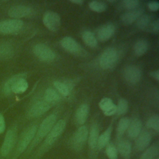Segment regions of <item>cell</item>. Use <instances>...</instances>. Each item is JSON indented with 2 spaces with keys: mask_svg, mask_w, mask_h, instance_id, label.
Returning a JSON list of instances; mask_svg holds the SVG:
<instances>
[{
  "mask_svg": "<svg viewBox=\"0 0 159 159\" xmlns=\"http://www.w3.org/2000/svg\"><path fill=\"white\" fill-rule=\"evenodd\" d=\"M57 122V116L55 114H52L48 116L40 124L37 129L35 135L33 139L32 147L36 145L43 138L46 137L53 126Z\"/></svg>",
  "mask_w": 159,
  "mask_h": 159,
  "instance_id": "cell-1",
  "label": "cell"
},
{
  "mask_svg": "<svg viewBox=\"0 0 159 159\" xmlns=\"http://www.w3.org/2000/svg\"><path fill=\"white\" fill-rule=\"evenodd\" d=\"M66 127V121L63 119H60L56 122L55 125L53 126L48 135L46 136L45 141H44V148H48L52 146L56 141L58 139V138L61 136V135L64 132Z\"/></svg>",
  "mask_w": 159,
  "mask_h": 159,
  "instance_id": "cell-2",
  "label": "cell"
},
{
  "mask_svg": "<svg viewBox=\"0 0 159 159\" xmlns=\"http://www.w3.org/2000/svg\"><path fill=\"white\" fill-rule=\"evenodd\" d=\"M118 60V53L116 48L110 47L102 53L99 59V65L104 70L111 69L114 66Z\"/></svg>",
  "mask_w": 159,
  "mask_h": 159,
  "instance_id": "cell-3",
  "label": "cell"
},
{
  "mask_svg": "<svg viewBox=\"0 0 159 159\" xmlns=\"http://www.w3.org/2000/svg\"><path fill=\"white\" fill-rule=\"evenodd\" d=\"M33 52L39 60L43 61H50L55 58V54L53 51L43 43L36 44L34 47Z\"/></svg>",
  "mask_w": 159,
  "mask_h": 159,
  "instance_id": "cell-4",
  "label": "cell"
},
{
  "mask_svg": "<svg viewBox=\"0 0 159 159\" xmlns=\"http://www.w3.org/2000/svg\"><path fill=\"white\" fill-rule=\"evenodd\" d=\"M88 129L85 125H81L74 134L71 139V145L75 150H81L88 137Z\"/></svg>",
  "mask_w": 159,
  "mask_h": 159,
  "instance_id": "cell-5",
  "label": "cell"
},
{
  "mask_svg": "<svg viewBox=\"0 0 159 159\" xmlns=\"http://www.w3.org/2000/svg\"><path fill=\"white\" fill-rule=\"evenodd\" d=\"M43 23L50 31L55 32L61 25V19L58 14L53 11H47L43 16Z\"/></svg>",
  "mask_w": 159,
  "mask_h": 159,
  "instance_id": "cell-6",
  "label": "cell"
},
{
  "mask_svg": "<svg viewBox=\"0 0 159 159\" xmlns=\"http://www.w3.org/2000/svg\"><path fill=\"white\" fill-rule=\"evenodd\" d=\"M37 129V126L36 125H34L29 127L24 132L18 143L17 150L19 153H22L27 149L30 142L33 140L35 135Z\"/></svg>",
  "mask_w": 159,
  "mask_h": 159,
  "instance_id": "cell-7",
  "label": "cell"
},
{
  "mask_svg": "<svg viewBox=\"0 0 159 159\" xmlns=\"http://www.w3.org/2000/svg\"><path fill=\"white\" fill-rule=\"evenodd\" d=\"M24 23L20 19H9L0 22V32L4 34H13L20 30Z\"/></svg>",
  "mask_w": 159,
  "mask_h": 159,
  "instance_id": "cell-8",
  "label": "cell"
},
{
  "mask_svg": "<svg viewBox=\"0 0 159 159\" xmlns=\"http://www.w3.org/2000/svg\"><path fill=\"white\" fill-rule=\"evenodd\" d=\"M123 76L125 80L130 84H136L141 79L142 71L135 65H128L123 70Z\"/></svg>",
  "mask_w": 159,
  "mask_h": 159,
  "instance_id": "cell-9",
  "label": "cell"
},
{
  "mask_svg": "<svg viewBox=\"0 0 159 159\" xmlns=\"http://www.w3.org/2000/svg\"><path fill=\"white\" fill-rule=\"evenodd\" d=\"M16 135L17 131L16 128L11 129L7 132L1 150L2 155H7L11 152L15 143Z\"/></svg>",
  "mask_w": 159,
  "mask_h": 159,
  "instance_id": "cell-10",
  "label": "cell"
},
{
  "mask_svg": "<svg viewBox=\"0 0 159 159\" xmlns=\"http://www.w3.org/2000/svg\"><path fill=\"white\" fill-rule=\"evenodd\" d=\"M60 44L66 51L70 53L79 55L82 52L81 47L72 37H65L61 40Z\"/></svg>",
  "mask_w": 159,
  "mask_h": 159,
  "instance_id": "cell-11",
  "label": "cell"
},
{
  "mask_svg": "<svg viewBox=\"0 0 159 159\" xmlns=\"http://www.w3.org/2000/svg\"><path fill=\"white\" fill-rule=\"evenodd\" d=\"M115 26L112 23H107L102 25L97 32L98 39L104 42L109 40L115 32Z\"/></svg>",
  "mask_w": 159,
  "mask_h": 159,
  "instance_id": "cell-12",
  "label": "cell"
},
{
  "mask_svg": "<svg viewBox=\"0 0 159 159\" xmlns=\"http://www.w3.org/2000/svg\"><path fill=\"white\" fill-rule=\"evenodd\" d=\"M32 9L27 6L17 5L11 7L8 11L9 16L16 19L29 16L32 14Z\"/></svg>",
  "mask_w": 159,
  "mask_h": 159,
  "instance_id": "cell-13",
  "label": "cell"
},
{
  "mask_svg": "<svg viewBox=\"0 0 159 159\" xmlns=\"http://www.w3.org/2000/svg\"><path fill=\"white\" fill-rule=\"evenodd\" d=\"M50 107L49 103L45 101H38L30 107L28 114L30 117H37L47 112Z\"/></svg>",
  "mask_w": 159,
  "mask_h": 159,
  "instance_id": "cell-14",
  "label": "cell"
},
{
  "mask_svg": "<svg viewBox=\"0 0 159 159\" xmlns=\"http://www.w3.org/2000/svg\"><path fill=\"white\" fill-rule=\"evenodd\" d=\"M136 139V149L138 151H143L147 148L150 144L152 140V136L149 132L144 130L141 132Z\"/></svg>",
  "mask_w": 159,
  "mask_h": 159,
  "instance_id": "cell-15",
  "label": "cell"
},
{
  "mask_svg": "<svg viewBox=\"0 0 159 159\" xmlns=\"http://www.w3.org/2000/svg\"><path fill=\"white\" fill-rule=\"evenodd\" d=\"M143 13L141 8H137L134 10H130L121 16V20L124 24L129 25L136 21Z\"/></svg>",
  "mask_w": 159,
  "mask_h": 159,
  "instance_id": "cell-16",
  "label": "cell"
},
{
  "mask_svg": "<svg viewBox=\"0 0 159 159\" xmlns=\"http://www.w3.org/2000/svg\"><path fill=\"white\" fill-rule=\"evenodd\" d=\"M99 106L106 116H111L116 113V105L109 98H102L99 102Z\"/></svg>",
  "mask_w": 159,
  "mask_h": 159,
  "instance_id": "cell-17",
  "label": "cell"
},
{
  "mask_svg": "<svg viewBox=\"0 0 159 159\" xmlns=\"http://www.w3.org/2000/svg\"><path fill=\"white\" fill-rule=\"evenodd\" d=\"M142 121L139 119H134L130 121L129 126L127 129L128 136L132 139H136L142 132Z\"/></svg>",
  "mask_w": 159,
  "mask_h": 159,
  "instance_id": "cell-18",
  "label": "cell"
},
{
  "mask_svg": "<svg viewBox=\"0 0 159 159\" xmlns=\"http://www.w3.org/2000/svg\"><path fill=\"white\" fill-rule=\"evenodd\" d=\"M89 114V107L86 104H82L77 109L75 119L79 125H83L86 121Z\"/></svg>",
  "mask_w": 159,
  "mask_h": 159,
  "instance_id": "cell-19",
  "label": "cell"
},
{
  "mask_svg": "<svg viewBox=\"0 0 159 159\" xmlns=\"http://www.w3.org/2000/svg\"><path fill=\"white\" fill-rule=\"evenodd\" d=\"M99 136V127L96 124H93L88 133V145L91 150H94L97 148V143Z\"/></svg>",
  "mask_w": 159,
  "mask_h": 159,
  "instance_id": "cell-20",
  "label": "cell"
},
{
  "mask_svg": "<svg viewBox=\"0 0 159 159\" xmlns=\"http://www.w3.org/2000/svg\"><path fill=\"white\" fill-rule=\"evenodd\" d=\"M117 152L125 159H129L132 152L131 143L127 140H121L117 144Z\"/></svg>",
  "mask_w": 159,
  "mask_h": 159,
  "instance_id": "cell-21",
  "label": "cell"
},
{
  "mask_svg": "<svg viewBox=\"0 0 159 159\" xmlns=\"http://www.w3.org/2000/svg\"><path fill=\"white\" fill-rule=\"evenodd\" d=\"M112 129V126L110 125L106 129L105 131L99 135L97 143V148L99 150H101L109 143L111 136Z\"/></svg>",
  "mask_w": 159,
  "mask_h": 159,
  "instance_id": "cell-22",
  "label": "cell"
},
{
  "mask_svg": "<svg viewBox=\"0 0 159 159\" xmlns=\"http://www.w3.org/2000/svg\"><path fill=\"white\" fill-rule=\"evenodd\" d=\"M14 55V48L8 43H0V59L7 60Z\"/></svg>",
  "mask_w": 159,
  "mask_h": 159,
  "instance_id": "cell-23",
  "label": "cell"
},
{
  "mask_svg": "<svg viewBox=\"0 0 159 159\" xmlns=\"http://www.w3.org/2000/svg\"><path fill=\"white\" fill-rule=\"evenodd\" d=\"M148 48V44L147 41L144 39H140L137 40L134 44V51L137 56L140 57L143 55L147 52Z\"/></svg>",
  "mask_w": 159,
  "mask_h": 159,
  "instance_id": "cell-24",
  "label": "cell"
},
{
  "mask_svg": "<svg viewBox=\"0 0 159 159\" xmlns=\"http://www.w3.org/2000/svg\"><path fill=\"white\" fill-rule=\"evenodd\" d=\"M82 39L85 44L91 48H95L98 45V40L95 35L89 30H86L83 33Z\"/></svg>",
  "mask_w": 159,
  "mask_h": 159,
  "instance_id": "cell-25",
  "label": "cell"
},
{
  "mask_svg": "<svg viewBox=\"0 0 159 159\" xmlns=\"http://www.w3.org/2000/svg\"><path fill=\"white\" fill-rule=\"evenodd\" d=\"M159 154V148L157 145H153L144 150L141 155L140 159H154L157 158Z\"/></svg>",
  "mask_w": 159,
  "mask_h": 159,
  "instance_id": "cell-26",
  "label": "cell"
},
{
  "mask_svg": "<svg viewBox=\"0 0 159 159\" xmlns=\"http://www.w3.org/2000/svg\"><path fill=\"white\" fill-rule=\"evenodd\" d=\"M44 98L48 103H54L58 102L60 97L58 93L53 88H47L44 93Z\"/></svg>",
  "mask_w": 159,
  "mask_h": 159,
  "instance_id": "cell-27",
  "label": "cell"
},
{
  "mask_svg": "<svg viewBox=\"0 0 159 159\" xmlns=\"http://www.w3.org/2000/svg\"><path fill=\"white\" fill-rule=\"evenodd\" d=\"M130 122V120L127 117H124L121 118L117 125V135L118 137L122 136L124 132L127 130L129 124Z\"/></svg>",
  "mask_w": 159,
  "mask_h": 159,
  "instance_id": "cell-28",
  "label": "cell"
},
{
  "mask_svg": "<svg viewBox=\"0 0 159 159\" xmlns=\"http://www.w3.org/2000/svg\"><path fill=\"white\" fill-rule=\"evenodd\" d=\"M151 20L150 16H149L148 14H142L137 20L136 25L141 30L147 29L149 25H151Z\"/></svg>",
  "mask_w": 159,
  "mask_h": 159,
  "instance_id": "cell-29",
  "label": "cell"
},
{
  "mask_svg": "<svg viewBox=\"0 0 159 159\" xmlns=\"http://www.w3.org/2000/svg\"><path fill=\"white\" fill-rule=\"evenodd\" d=\"M89 8L96 12H102L107 9V6L106 3L102 1H93L89 3Z\"/></svg>",
  "mask_w": 159,
  "mask_h": 159,
  "instance_id": "cell-30",
  "label": "cell"
},
{
  "mask_svg": "<svg viewBox=\"0 0 159 159\" xmlns=\"http://www.w3.org/2000/svg\"><path fill=\"white\" fill-rule=\"evenodd\" d=\"M129 109V104L127 101L124 98H120L116 105V113L117 115L125 114Z\"/></svg>",
  "mask_w": 159,
  "mask_h": 159,
  "instance_id": "cell-31",
  "label": "cell"
},
{
  "mask_svg": "<svg viewBox=\"0 0 159 159\" xmlns=\"http://www.w3.org/2000/svg\"><path fill=\"white\" fill-rule=\"evenodd\" d=\"M146 126L148 129H152L158 132L159 131V117L158 114L151 116L146 122Z\"/></svg>",
  "mask_w": 159,
  "mask_h": 159,
  "instance_id": "cell-32",
  "label": "cell"
},
{
  "mask_svg": "<svg viewBox=\"0 0 159 159\" xmlns=\"http://www.w3.org/2000/svg\"><path fill=\"white\" fill-rule=\"evenodd\" d=\"M53 85L55 88L57 89V91L63 96H67L69 95L70 89L65 83L59 81H55L53 83Z\"/></svg>",
  "mask_w": 159,
  "mask_h": 159,
  "instance_id": "cell-33",
  "label": "cell"
},
{
  "mask_svg": "<svg viewBox=\"0 0 159 159\" xmlns=\"http://www.w3.org/2000/svg\"><path fill=\"white\" fill-rule=\"evenodd\" d=\"M106 153L109 159H117L118 158L117 149L112 143H108L106 145Z\"/></svg>",
  "mask_w": 159,
  "mask_h": 159,
  "instance_id": "cell-34",
  "label": "cell"
},
{
  "mask_svg": "<svg viewBox=\"0 0 159 159\" xmlns=\"http://www.w3.org/2000/svg\"><path fill=\"white\" fill-rule=\"evenodd\" d=\"M139 4L140 2L137 0H124L122 2L123 7L129 11L137 9Z\"/></svg>",
  "mask_w": 159,
  "mask_h": 159,
  "instance_id": "cell-35",
  "label": "cell"
},
{
  "mask_svg": "<svg viewBox=\"0 0 159 159\" xmlns=\"http://www.w3.org/2000/svg\"><path fill=\"white\" fill-rule=\"evenodd\" d=\"M148 8L150 11L155 12L157 11L159 8V2L158 1H150L147 3Z\"/></svg>",
  "mask_w": 159,
  "mask_h": 159,
  "instance_id": "cell-36",
  "label": "cell"
},
{
  "mask_svg": "<svg viewBox=\"0 0 159 159\" xmlns=\"http://www.w3.org/2000/svg\"><path fill=\"white\" fill-rule=\"evenodd\" d=\"M6 127L5 125V120L4 119V117L0 114V134L4 132Z\"/></svg>",
  "mask_w": 159,
  "mask_h": 159,
  "instance_id": "cell-37",
  "label": "cell"
},
{
  "mask_svg": "<svg viewBox=\"0 0 159 159\" xmlns=\"http://www.w3.org/2000/svg\"><path fill=\"white\" fill-rule=\"evenodd\" d=\"M152 29L153 32L157 33L159 30V22L158 20H156L152 24Z\"/></svg>",
  "mask_w": 159,
  "mask_h": 159,
  "instance_id": "cell-38",
  "label": "cell"
},
{
  "mask_svg": "<svg viewBox=\"0 0 159 159\" xmlns=\"http://www.w3.org/2000/svg\"><path fill=\"white\" fill-rule=\"evenodd\" d=\"M151 76L157 81L159 80V71L157 70L156 71H152L151 73Z\"/></svg>",
  "mask_w": 159,
  "mask_h": 159,
  "instance_id": "cell-39",
  "label": "cell"
},
{
  "mask_svg": "<svg viewBox=\"0 0 159 159\" xmlns=\"http://www.w3.org/2000/svg\"><path fill=\"white\" fill-rule=\"evenodd\" d=\"M70 1L72 3H74L76 4H79V5L83 4V1L82 0H70Z\"/></svg>",
  "mask_w": 159,
  "mask_h": 159,
  "instance_id": "cell-40",
  "label": "cell"
},
{
  "mask_svg": "<svg viewBox=\"0 0 159 159\" xmlns=\"http://www.w3.org/2000/svg\"><path fill=\"white\" fill-rule=\"evenodd\" d=\"M108 2H115L116 1H111V0H109V1H108Z\"/></svg>",
  "mask_w": 159,
  "mask_h": 159,
  "instance_id": "cell-41",
  "label": "cell"
},
{
  "mask_svg": "<svg viewBox=\"0 0 159 159\" xmlns=\"http://www.w3.org/2000/svg\"><path fill=\"white\" fill-rule=\"evenodd\" d=\"M155 159H159V158L157 157V158H155Z\"/></svg>",
  "mask_w": 159,
  "mask_h": 159,
  "instance_id": "cell-42",
  "label": "cell"
}]
</instances>
